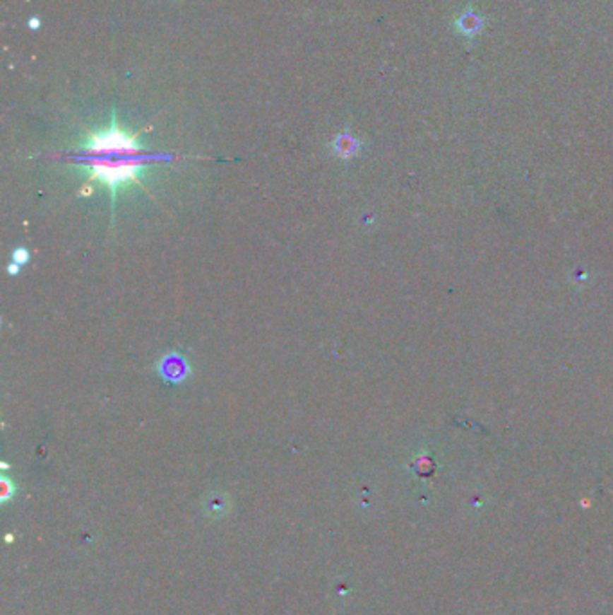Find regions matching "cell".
I'll list each match as a JSON object with an SVG mask.
<instances>
[{
	"mask_svg": "<svg viewBox=\"0 0 613 615\" xmlns=\"http://www.w3.org/2000/svg\"><path fill=\"white\" fill-rule=\"evenodd\" d=\"M29 28H31V29H38L40 28V20L38 18H31V20H29Z\"/></svg>",
	"mask_w": 613,
	"mask_h": 615,
	"instance_id": "obj_7",
	"label": "cell"
},
{
	"mask_svg": "<svg viewBox=\"0 0 613 615\" xmlns=\"http://www.w3.org/2000/svg\"><path fill=\"white\" fill-rule=\"evenodd\" d=\"M28 259H29V252L25 249H16L15 252H13V263L18 264V266L28 263Z\"/></svg>",
	"mask_w": 613,
	"mask_h": 615,
	"instance_id": "obj_6",
	"label": "cell"
},
{
	"mask_svg": "<svg viewBox=\"0 0 613 615\" xmlns=\"http://www.w3.org/2000/svg\"><path fill=\"white\" fill-rule=\"evenodd\" d=\"M0 484H2V500H8V498L15 493V486H13L11 481L6 477H2Z\"/></svg>",
	"mask_w": 613,
	"mask_h": 615,
	"instance_id": "obj_5",
	"label": "cell"
},
{
	"mask_svg": "<svg viewBox=\"0 0 613 615\" xmlns=\"http://www.w3.org/2000/svg\"><path fill=\"white\" fill-rule=\"evenodd\" d=\"M335 151L340 155L342 158H349L352 157V155H356V151H358V142H356L349 134H344L336 139Z\"/></svg>",
	"mask_w": 613,
	"mask_h": 615,
	"instance_id": "obj_4",
	"label": "cell"
},
{
	"mask_svg": "<svg viewBox=\"0 0 613 615\" xmlns=\"http://www.w3.org/2000/svg\"><path fill=\"white\" fill-rule=\"evenodd\" d=\"M158 373L171 383H180L184 380L189 378L191 367L184 356L177 355V353H169L164 356L162 362L158 363Z\"/></svg>",
	"mask_w": 613,
	"mask_h": 615,
	"instance_id": "obj_2",
	"label": "cell"
},
{
	"mask_svg": "<svg viewBox=\"0 0 613 615\" xmlns=\"http://www.w3.org/2000/svg\"><path fill=\"white\" fill-rule=\"evenodd\" d=\"M155 158V155L141 148L137 135L128 134L119 127L115 115L107 131L88 134L87 144L78 155L79 166L88 170L90 180H99L108 186L114 201L119 187L128 182H138L141 171Z\"/></svg>",
	"mask_w": 613,
	"mask_h": 615,
	"instance_id": "obj_1",
	"label": "cell"
},
{
	"mask_svg": "<svg viewBox=\"0 0 613 615\" xmlns=\"http://www.w3.org/2000/svg\"><path fill=\"white\" fill-rule=\"evenodd\" d=\"M229 508H230L229 498H227L225 495H222V493H213L206 500L207 512H209V515H213V517H216V518H220V517H223V515H227Z\"/></svg>",
	"mask_w": 613,
	"mask_h": 615,
	"instance_id": "obj_3",
	"label": "cell"
}]
</instances>
